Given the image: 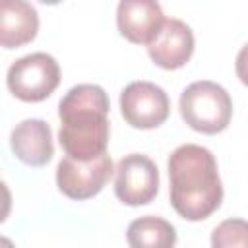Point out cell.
I'll list each match as a JSON object with an SVG mask.
<instances>
[{"instance_id":"obj_1","label":"cell","mask_w":248,"mask_h":248,"mask_svg":"<svg viewBox=\"0 0 248 248\" xmlns=\"http://www.w3.org/2000/svg\"><path fill=\"white\" fill-rule=\"evenodd\" d=\"M108 95L101 85H74L58 105V141L66 157L93 161L107 153L108 145Z\"/></svg>"},{"instance_id":"obj_2","label":"cell","mask_w":248,"mask_h":248,"mask_svg":"<svg viewBox=\"0 0 248 248\" xmlns=\"http://www.w3.org/2000/svg\"><path fill=\"white\" fill-rule=\"evenodd\" d=\"M170 203L186 221L207 219L219 209L223 186L217 161L207 147L184 143L169 157Z\"/></svg>"},{"instance_id":"obj_3","label":"cell","mask_w":248,"mask_h":248,"mask_svg":"<svg viewBox=\"0 0 248 248\" xmlns=\"http://www.w3.org/2000/svg\"><path fill=\"white\" fill-rule=\"evenodd\" d=\"M178 108L184 122L202 134L223 132L232 116V101L229 93L209 79L190 83L180 95Z\"/></svg>"},{"instance_id":"obj_4","label":"cell","mask_w":248,"mask_h":248,"mask_svg":"<svg viewBox=\"0 0 248 248\" xmlns=\"http://www.w3.org/2000/svg\"><path fill=\"white\" fill-rule=\"evenodd\" d=\"M6 83L19 101L39 103L58 87L60 66L46 52H31L10 66Z\"/></svg>"},{"instance_id":"obj_5","label":"cell","mask_w":248,"mask_h":248,"mask_svg":"<svg viewBox=\"0 0 248 248\" xmlns=\"http://www.w3.org/2000/svg\"><path fill=\"white\" fill-rule=\"evenodd\" d=\"M112 170V161L107 153L93 161L64 157L56 167V186L70 200H89L105 188Z\"/></svg>"},{"instance_id":"obj_6","label":"cell","mask_w":248,"mask_h":248,"mask_svg":"<svg viewBox=\"0 0 248 248\" xmlns=\"http://www.w3.org/2000/svg\"><path fill=\"white\" fill-rule=\"evenodd\" d=\"M120 112L132 128L151 130L169 118L170 103L163 87L140 79L128 83L120 93Z\"/></svg>"},{"instance_id":"obj_7","label":"cell","mask_w":248,"mask_h":248,"mask_svg":"<svg viewBox=\"0 0 248 248\" xmlns=\"http://www.w3.org/2000/svg\"><path fill=\"white\" fill-rule=\"evenodd\" d=\"M159 192L157 165L140 153L122 157L116 165L114 194L126 205H145L155 200Z\"/></svg>"},{"instance_id":"obj_8","label":"cell","mask_w":248,"mask_h":248,"mask_svg":"<svg viewBox=\"0 0 248 248\" xmlns=\"http://www.w3.org/2000/svg\"><path fill=\"white\" fill-rule=\"evenodd\" d=\"M194 52V33L180 19H165L157 35L147 45L149 58L163 70L182 68Z\"/></svg>"},{"instance_id":"obj_9","label":"cell","mask_w":248,"mask_h":248,"mask_svg":"<svg viewBox=\"0 0 248 248\" xmlns=\"http://www.w3.org/2000/svg\"><path fill=\"white\" fill-rule=\"evenodd\" d=\"M163 23V10L153 0H122L116 8L118 31L130 43L149 45Z\"/></svg>"},{"instance_id":"obj_10","label":"cell","mask_w":248,"mask_h":248,"mask_svg":"<svg viewBox=\"0 0 248 248\" xmlns=\"http://www.w3.org/2000/svg\"><path fill=\"white\" fill-rule=\"evenodd\" d=\"M10 145L16 157L29 167H43L54 155L50 126L41 118L19 122L10 136Z\"/></svg>"},{"instance_id":"obj_11","label":"cell","mask_w":248,"mask_h":248,"mask_svg":"<svg viewBox=\"0 0 248 248\" xmlns=\"http://www.w3.org/2000/svg\"><path fill=\"white\" fill-rule=\"evenodd\" d=\"M39 31L37 10L23 0L0 4V43L4 48H17L31 43Z\"/></svg>"},{"instance_id":"obj_12","label":"cell","mask_w":248,"mask_h":248,"mask_svg":"<svg viewBox=\"0 0 248 248\" xmlns=\"http://www.w3.org/2000/svg\"><path fill=\"white\" fill-rule=\"evenodd\" d=\"M126 240L130 248H174L176 231L167 219L145 215L128 225Z\"/></svg>"},{"instance_id":"obj_13","label":"cell","mask_w":248,"mask_h":248,"mask_svg":"<svg viewBox=\"0 0 248 248\" xmlns=\"http://www.w3.org/2000/svg\"><path fill=\"white\" fill-rule=\"evenodd\" d=\"M211 248H248V221L225 219L211 232Z\"/></svg>"},{"instance_id":"obj_14","label":"cell","mask_w":248,"mask_h":248,"mask_svg":"<svg viewBox=\"0 0 248 248\" xmlns=\"http://www.w3.org/2000/svg\"><path fill=\"white\" fill-rule=\"evenodd\" d=\"M234 68H236L238 79L248 87V45H244V46L240 48V52L236 54V64H234Z\"/></svg>"}]
</instances>
